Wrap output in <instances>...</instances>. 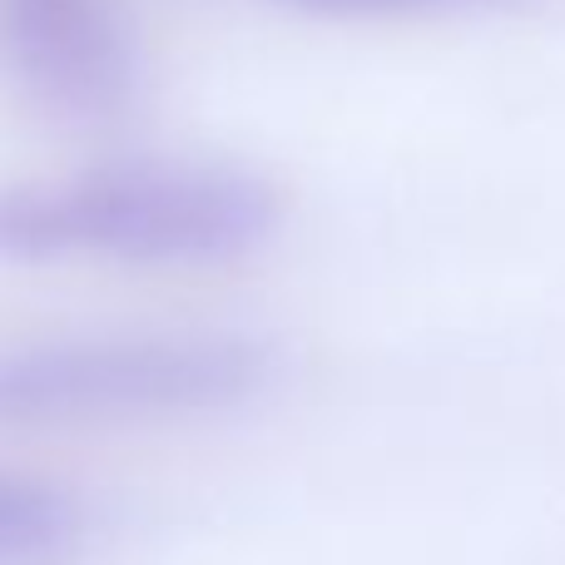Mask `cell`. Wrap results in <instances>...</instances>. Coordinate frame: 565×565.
Masks as SVG:
<instances>
[{"mask_svg": "<svg viewBox=\"0 0 565 565\" xmlns=\"http://www.w3.org/2000/svg\"><path fill=\"white\" fill-rule=\"evenodd\" d=\"M288 199L238 164H99L0 189V264L218 268L264 254Z\"/></svg>", "mask_w": 565, "mask_h": 565, "instance_id": "1", "label": "cell"}, {"mask_svg": "<svg viewBox=\"0 0 565 565\" xmlns=\"http://www.w3.org/2000/svg\"><path fill=\"white\" fill-rule=\"evenodd\" d=\"M282 352L248 332H119L0 348V427H105L248 407Z\"/></svg>", "mask_w": 565, "mask_h": 565, "instance_id": "2", "label": "cell"}, {"mask_svg": "<svg viewBox=\"0 0 565 565\" xmlns=\"http://www.w3.org/2000/svg\"><path fill=\"white\" fill-rule=\"evenodd\" d=\"M0 79L70 129H105L145 95V45L125 0H0Z\"/></svg>", "mask_w": 565, "mask_h": 565, "instance_id": "3", "label": "cell"}, {"mask_svg": "<svg viewBox=\"0 0 565 565\" xmlns=\"http://www.w3.org/2000/svg\"><path fill=\"white\" fill-rule=\"evenodd\" d=\"M89 507L35 477H0V565H60L89 541Z\"/></svg>", "mask_w": 565, "mask_h": 565, "instance_id": "4", "label": "cell"}, {"mask_svg": "<svg viewBox=\"0 0 565 565\" xmlns=\"http://www.w3.org/2000/svg\"><path fill=\"white\" fill-rule=\"evenodd\" d=\"M302 15H332V20H382V15H441V10H481L507 6V0H278Z\"/></svg>", "mask_w": 565, "mask_h": 565, "instance_id": "5", "label": "cell"}]
</instances>
